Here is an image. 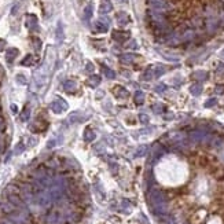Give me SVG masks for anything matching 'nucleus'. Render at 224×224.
Segmentation results:
<instances>
[{"label":"nucleus","mask_w":224,"mask_h":224,"mask_svg":"<svg viewBox=\"0 0 224 224\" xmlns=\"http://www.w3.org/2000/svg\"><path fill=\"white\" fill-rule=\"evenodd\" d=\"M0 210H2L4 214H7V216H10L11 213H14L15 210H17V206H15L12 202H10V201H4V202H2L0 204Z\"/></svg>","instance_id":"nucleus-1"},{"label":"nucleus","mask_w":224,"mask_h":224,"mask_svg":"<svg viewBox=\"0 0 224 224\" xmlns=\"http://www.w3.org/2000/svg\"><path fill=\"white\" fill-rule=\"evenodd\" d=\"M114 94H116L117 98H127L128 92L123 87H116V88H114Z\"/></svg>","instance_id":"nucleus-2"},{"label":"nucleus","mask_w":224,"mask_h":224,"mask_svg":"<svg viewBox=\"0 0 224 224\" xmlns=\"http://www.w3.org/2000/svg\"><path fill=\"white\" fill-rule=\"evenodd\" d=\"M84 139L87 140V142H92V140L95 139V133L92 132V131L89 129V128H88V129H85V131H84Z\"/></svg>","instance_id":"nucleus-3"},{"label":"nucleus","mask_w":224,"mask_h":224,"mask_svg":"<svg viewBox=\"0 0 224 224\" xmlns=\"http://www.w3.org/2000/svg\"><path fill=\"white\" fill-rule=\"evenodd\" d=\"M147 151H149V146H140L139 149H137V151H136V155L137 157H143V155L147 154Z\"/></svg>","instance_id":"nucleus-4"},{"label":"nucleus","mask_w":224,"mask_h":224,"mask_svg":"<svg viewBox=\"0 0 224 224\" xmlns=\"http://www.w3.org/2000/svg\"><path fill=\"white\" fill-rule=\"evenodd\" d=\"M135 102L137 105H142L143 102H145V95H143V92H136L135 95Z\"/></svg>","instance_id":"nucleus-5"},{"label":"nucleus","mask_w":224,"mask_h":224,"mask_svg":"<svg viewBox=\"0 0 224 224\" xmlns=\"http://www.w3.org/2000/svg\"><path fill=\"white\" fill-rule=\"evenodd\" d=\"M190 91H191V94L198 95V94H201V91H202V87H201L199 84H194L193 87L190 88Z\"/></svg>","instance_id":"nucleus-6"},{"label":"nucleus","mask_w":224,"mask_h":224,"mask_svg":"<svg viewBox=\"0 0 224 224\" xmlns=\"http://www.w3.org/2000/svg\"><path fill=\"white\" fill-rule=\"evenodd\" d=\"M193 77L195 78V80H206L208 78V74L205 72H197L193 76Z\"/></svg>","instance_id":"nucleus-7"},{"label":"nucleus","mask_w":224,"mask_h":224,"mask_svg":"<svg viewBox=\"0 0 224 224\" xmlns=\"http://www.w3.org/2000/svg\"><path fill=\"white\" fill-rule=\"evenodd\" d=\"M17 50H14V48H11V50H8L7 51V59L8 60H12V58H14L15 55H17Z\"/></svg>","instance_id":"nucleus-8"},{"label":"nucleus","mask_w":224,"mask_h":224,"mask_svg":"<svg viewBox=\"0 0 224 224\" xmlns=\"http://www.w3.org/2000/svg\"><path fill=\"white\" fill-rule=\"evenodd\" d=\"M153 111H154V113H162V111H164V106H162V105H154V106H153Z\"/></svg>","instance_id":"nucleus-9"},{"label":"nucleus","mask_w":224,"mask_h":224,"mask_svg":"<svg viewBox=\"0 0 224 224\" xmlns=\"http://www.w3.org/2000/svg\"><path fill=\"white\" fill-rule=\"evenodd\" d=\"M139 121L142 124H147V123H149V117H147L146 114H140V116H139Z\"/></svg>","instance_id":"nucleus-10"},{"label":"nucleus","mask_w":224,"mask_h":224,"mask_svg":"<svg viewBox=\"0 0 224 224\" xmlns=\"http://www.w3.org/2000/svg\"><path fill=\"white\" fill-rule=\"evenodd\" d=\"M105 72H106V73H105V74H106L109 78H114V73L111 72L110 69H107V68H106V69H105Z\"/></svg>","instance_id":"nucleus-11"},{"label":"nucleus","mask_w":224,"mask_h":224,"mask_svg":"<svg viewBox=\"0 0 224 224\" xmlns=\"http://www.w3.org/2000/svg\"><path fill=\"white\" fill-rule=\"evenodd\" d=\"M74 87H76V85H74V83H72V81H68V83L65 84V88L68 89V91H70V89H72V88H74Z\"/></svg>","instance_id":"nucleus-12"},{"label":"nucleus","mask_w":224,"mask_h":224,"mask_svg":"<svg viewBox=\"0 0 224 224\" xmlns=\"http://www.w3.org/2000/svg\"><path fill=\"white\" fill-rule=\"evenodd\" d=\"M165 89H166L165 85H158V87L155 88V91H157V92H162V91H165Z\"/></svg>","instance_id":"nucleus-13"},{"label":"nucleus","mask_w":224,"mask_h":224,"mask_svg":"<svg viewBox=\"0 0 224 224\" xmlns=\"http://www.w3.org/2000/svg\"><path fill=\"white\" fill-rule=\"evenodd\" d=\"M214 103H216V99H210V101L206 102V106L210 107V106H212V105H214Z\"/></svg>","instance_id":"nucleus-14"},{"label":"nucleus","mask_w":224,"mask_h":224,"mask_svg":"<svg viewBox=\"0 0 224 224\" xmlns=\"http://www.w3.org/2000/svg\"><path fill=\"white\" fill-rule=\"evenodd\" d=\"M91 81H92V83H96V84H98V83H99V81H101V78H99V77H98V76H92V78H91Z\"/></svg>","instance_id":"nucleus-15"},{"label":"nucleus","mask_w":224,"mask_h":224,"mask_svg":"<svg viewBox=\"0 0 224 224\" xmlns=\"http://www.w3.org/2000/svg\"><path fill=\"white\" fill-rule=\"evenodd\" d=\"M216 92H219V94H222V92H224V87H223V85H219V87L216 88Z\"/></svg>","instance_id":"nucleus-16"},{"label":"nucleus","mask_w":224,"mask_h":224,"mask_svg":"<svg viewBox=\"0 0 224 224\" xmlns=\"http://www.w3.org/2000/svg\"><path fill=\"white\" fill-rule=\"evenodd\" d=\"M123 59H125V60H132V59H135V56H133V55H128V56H123Z\"/></svg>","instance_id":"nucleus-17"},{"label":"nucleus","mask_w":224,"mask_h":224,"mask_svg":"<svg viewBox=\"0 0 224 224\" xmlns=\"http://www.w3.org/2000/svg\"><path fill=\"white\" fill-rule=\"evenodd\" d=\"M220 159H222V161L224 162V149L222 150V153H220Z\"/></svg>","instance_id":"nucleus-18"},{"label":"nucleus","mask_w":224,"mask_h":224,"mask_svg":"<svg viewBox=\"0 0 224 224\" xmlns=\"http://www.w3.org/2000/svg\"><path fill=\"white\" fill-rule=\"evenodd\" d=\"M17 80H20L21 83H25V78L22 77V76H18V77H17Z\"/></svg>","instance_id":"nucleus-19"},{"label":"nucleus","mask_w":224,"mask_h":224,"mask_svg":"<svg viewBox=\"0 0 224 224\" xmlns=\"http://www.w3.org/2000/svg\"><path fill=\"white\" fill-rule=\"evenodd\" d=\"M0 46H3V43H2V41H0Z\"/></svg>","instance_id":"nucleus-20"}]
</instances>
